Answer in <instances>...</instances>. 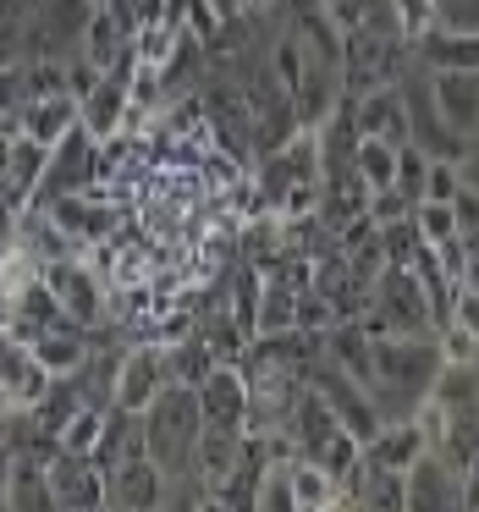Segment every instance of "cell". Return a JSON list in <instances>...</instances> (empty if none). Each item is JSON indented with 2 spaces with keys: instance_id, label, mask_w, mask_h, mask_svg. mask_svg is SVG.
Wrapping results in <instances>:
<instances>
[{
  "instance_id": "8992f818",
  "label": "cell",
  "mask_w": 479,
  "mask_h": 512,
  "mask_svg": "<svg viewBox=\"0 0 479 512\" xmlns=\"http://www.w3.org/2000/svg\"><path fill=\"white\" fill-rule=\"evenodd\" d=\"M243 446H248V430H226V424H204V430H199L188 474L199 479L204 490H210V501L221 496V485L237 474V463H243Z\"/></svg>"
},
{
  "instance_id": "ba28073f",
  "label": "cell",
  "mask_w": 479,
  "mask_h": 512,
  "mask_svg": "<svg viewBox=\"0 0 479 512\" xmlns=\"http://www.w3.org/2000/svg\"><path fill=\"white\" fill-rule=\"evenodd\" d=\"M199 408L204 424H226V430H248V369L215 364L199 380Z\"/></svg>"
},
{
  "instance_id": "277c9868",
  "label": "cell",
  "mask_w": 479,
  "mask_h": 512,
  "mask_svg": "<svg viewBox=\"0 0 479 512\" xmlns=\"http://www.w3.org/2000/svg\"><path fill=\"white\" fill-rule=\"evenodd\" d=\"M39 281H45L50 292H56V303H61V314H67L72 325H100V314H105V281H94L89 270L78 265V259H45L39 265Z\"/></svg>"
},
{
  "instance_id": "52a82bcc",
  "label": "cell",
  "mask_w": 479,
  "mask_h": 512,
  "mask_svg": "<svg viewBox=\"0 0 479 512\" xmlns=\"http://www.w3.org/2000/svg\"><path fill=\"white\" fill-rule=\"evenodd\" d=\"M166 347L160 342H144V347H133V353H122V364H116V408H127V413H144L149 402H155V391L166 386Z\"/></svg>"
},
{
  "instance_id": "f546056e",
  "label": "cell",
  "mask_w": 479,
  "mask_h": 512,
  "mask_svg": "<svg viewBox=\"0 0 479 512\" xmlns=\"http://www.w3.org/2000/svg\"><path fill=\"white\" fill-rule=\"evenodd\" d=\"M12 435H17V419L6 408H0V452H6V446H12Z\"/></svg>"
},
{
  "instance_id": "9a60e30c",
  "label": "cell",
  "mask_w": 479,
  "mask_h": 512,
  "mask_svg": "<svg viewBox=\"0 0 479 512\" xmlns=\"http://www.w3.org/2000/svg\"><path fill=\"white\" fill-rule=\"evenodd\" d=\"M28 353H34L50 375H78V369L89 364V331L72 325V320H56L39 336H28Z\"/></svg>"
},
{
  "instance_id": "9c48e42d",
  "label": "cell",
  "mask_w": 479,
  "mask_h": 512,
  "mask_svg": "<svg viewBox=\"0 0 479 512\" xmlns=\"http://www.w3.org/2000/svg\"><path fill=\"white\" fill-rule=\"evenodd\" d=\"M50 380L56 375L28 353V342H17L12 331H0V391H6V408H12V402L34 408V402L50 391Z\"/></svg>"
},
{
  "instance_id": "6da1fadb",
  "label": "cell",
  "mask_w": 479,
  "mask_h": 512,
  "mask_svg": "<svg viewBox=\"0 0 479 512\" xmlns=\"http://www.w3.org/2000/svg\"><path fill=\"white\" fill-rule=\"evenodd\" d=\"M138 430H144V452L160 463V474L166 479L188 474L193 441H199V430H204L199 386H177V380H166V386L155 391V402L138 413Z\"/></svg>"
},
{
  "instance_id": "7a4b0ae2",
  "label": "cell",
  "mask_w": 479,
  "mask_h": 512,
  "mask_svg": "<svg viewBox=\"0 0 479 512\" xmlns=\"http://www.w3.org/2000/svg\"><path fill=\"white\" fill-rule=\"evenodd\" d=\"M94 171H100V138H94L89 127L78 122L56 149H50L45 177H39V193H34V199H39V204H50V199H61V193H83V188H94Z\"/></svg>"
},
{
  "instance_id": "d4e9b609",
  "label": "cell",
  "mask_w": 479,
  "mask_h": 512,
  "mask_svg": "<svg viewBox=\"0 0 479 512\" xmlns=\"http://www.w3.org/2000/svg\"><path fill=\"white\" fill-rule=\"evenodd\" d=\"M435 28L479 34V0H435Z\"/></svg>"
},
{
  "instance_id": "30bf717a",
  "label": "cell",
  "mask_w": 479,
  "mask_h": 512,
  "mask_svg": "<svg viewBox=\"0 0 479 512\" xmlns=\"http://www.w3.org/2000/svg\"><path fill=\"white\" fill-rule=\"evenodd\" d=\"M347 100V94H342ZM353 105V122H358V138H386V144H408V105H402V89L397 83H380V89L358 94Z\"/></svg>"
},
{
  "instance_id": "484cf974",
  "label": "cell",
  "mask_w": 479,
  "mask_h": 512,
  "mask_svg": "<svg viewBox=\"0 0 479 512\" xmlns=\"http://www.w3.org/2000/svg\"><path fill=\"white\" fill-rule=\"evenodd\" d=\"M457 507L479 512V457H468V463H463V490H457Z\"/></svg>"
},
{
  "instance_id": "83f0119b",
  "label": "cell",
  "mask_w": 479,
  "mask_h": 512,
  "mask_svg": "<svg viewBox=\"0 0 479 512\" xmlns=\"http://www.w3.org/2000/svg\"><path fill=\"white\" fill-rule=\"evenodd\" d=\"M452 320H463L468 331L479 336V292H468V287L457 292V303H452Z\"/></svg>"
},
{
  "instance_id": "44dd1931",
  "label": "cell",
  "mask_w": 479,
  "mask_h": 512,
  "mask_svg": "<svg viewBox=\"0 0 479 512\" xmlns=\"http://www.w3.org/2000/svg\"><path fill=\"white\" fill-rule=\"evenodd\" d=\"M314 463H320L331 479H342V485H347V479H353V468L364 463V441H358L353 430H331V441L314 452Z\"/></svg>"
},
{
  "instance_id": "2e32d148",
  "label": "cell",
  "mask_w": 479,
  "mask_h": 512,
  "mask_svg": "<svg viewBox=\"0 0 479 512\" xmlns=\"http://www.w3.org/2000/svg\"><path fill=\"white\" fill-rule=\"evenodd\" d=\"M413 61L430 72H479V34H452V28H430L419 45H408Z\"/></svg>"
},
{
  "instance_id": "4316f807",
  "label": "cell",
  "mask_w": 479,
  "mask_h": 512,
  "mask_svg": "<svg viewBox=\"0 0 479 512\" xmlns=\"http://www.w3.org/2000/svg\"><path fill=\"white\" fill-rule=\"evenodd\" d=\"M457 177H463V188L479 193V133L463 144V160H457Z\"/></svg>"
},
{
  "instance_id": "cb8c5ba5",
  "label": "cell",
  "mask_w": 479,
  "mask_h": 512,
  "mask_svg": "<svg viewBox=\"0 0 479 512\" xmlns=\"http://www.w3.org/2000/svg\"><path fill=\"white\" fill-rule=\"evenodd\" d=\"M457 193H463V177H457V160H430V171H424V199L452 204Z\"/></svg>"
},
{
  "instance_id": "5b68a950",
  "label": "cell",
  "mask_w": 479,
  "mask_h": 512,
  "mask_svg": "<svg viewBox=\"0 0 479 512\" xmlns=\"http://www.w3.org/2000/svg\"><path fill=\"white\" fill-rule=\"evenodd\" d=\"M457 490H463V468L441 452V446H424L408 468V507L413 512H441L457 507Z\"/></svg>"
},
{
  "instance_id": "5bb4252c",
  "label": "cell",
  "mask_w": 479,
  "mask_h": 512,
  "mask_svg": "<svg viewBox=\"0 0 479 512\" xmlns=\"http://www.w3.org/2000/svg\"><path fill=\"white\" fill-rule=\"evenodd\" d=\"M45 210H50V221H56L67 237H78V243H105V237H111V221H116V215L100 204V193H94V188L61 193V199H50Z\"/></svg>"
},
{
  "instance_id": "7c38bea8",
  "label": "cell",
  "mask_w": 479,
  "mask_h": 512,
  "mask_svg": "<svg viewBox=\"0 0 479 512\" xmlns=\"http://www.w3.org/2000/svg\"><path fill=\"white\" fill-rule=\"evenodd\" d=\"M127 105H133V83H127V72H116V78H111V72H100V83L78 100V122L89 127L100 144H111L116 127L127 122Z\"/></svg>"
},
{
  "instance_id": "603a6c76",
  "label": "cell",
  "mask_w": 479,
  "mask_h": 512,
  "mask_svg": "<svg viewBox=\"0 0 479 512\" xmlns=\"http://www.w3.org/2000/svg\"><path fill=\"white\" fill-rule=\"evenodd\" d=\"M435 28V0H397V34L402 45H419Z\"/></svg>"
},
{
  "instance_id": "e0dca14e",
  "label": "cell",
  "mask_w": 479,
  "mask_h": 512,
  "mask_svg": "<svg viewBox=\"0 0 479 512\" xmlns=\"http://www.w3.org/2000/svg\"><path fill=\"white\" fill-rule=\"evenodd\" d=\"M17 122H23V127H17V133L39 138V144H45V149H56L61 138H67L72 127H78V100H72L67 89H61V94H45V100H28Z\"/></svg>"
},
{
  "instance_id": "4fadbf2b",
  "label": "cell",
  "mask_w": 479,
  "mask_h": 512,
  "mask_svg": "<svg viewBox=\"0 0 479 512\" xmlns=\"http://www.w3.org/2000/svg\"><path fill=\"white\" fill-rule=\"evenodd\" d=\"M430 94L457 138L479 133V72H430Z\"/></svg>"
},
{
  "instance_id": "ffe728a7",
  "label": "cell",
  "mask_w": 479,
  "mask_h": 512,
  "mask_svg": "<svg viewBox=\"0 0 479 512\" xmlns=\"http://www.w3.org/2000/svg\"><path fill=\"white\" fill-rule=\"evenodd\" d=\"M353 166L369 188H391L397 182V144H386V138H358Z\"/></svg>"
},
{
  "instance_id": "f1b7e54d",
  "label": "cell",
  "mask_w": 479,
  "mask_h": 512,
  "mask_svg": "<svg viewBox=\"0 0 479 512\" xmlns=\"http://www.w3.org/2000/svg\"><path fill=\"white\" fill-rule=\"evenodd\" d=\"M6 171H12V133L0 127V182H6Z\"/></svg>"
},
{
  "instance_id": "8fae6325",
  "label": "cell",
  "mask_w": 479,
  "mask_h": 512,
  "mask_svg": "<svg viewBox=\"0 0 479 512\" xmlns=\"http://www.w3.org/2000/svg\"><path fill=\"white\" fill-rule=\"evenodd\" d=\"M50 490H56V507H105V474L94 468V457L67 446H56L50 457Z\"/></svg>"
},
{
  "instance_id": "7402d4cb",
  "label": "cell",
  "mask_w": 479,
  "mask_h": 512,
  "mask_svg": "<svg viewBox=\"0 0 479 512\" xmlns=\"http://www.w3.org/2000/svg\"><path fill=\"white\" fill-rule=\"evenodd\" d=\"M424 171H430V155H424L419 144H397V182H391V188H397L402 199H413V204L424 199Z\"/></svg>"
},
{
  "instance_id": "ac0fdd59",
  "label": "cell",
  "mask_w": 479,
  "mask_h": 512,
  "mask_svg": "<svg viewBox=\"0 0 479 512\" xmlns=\"http://www.w3.org/2000/svg\"><path fill=\"white\" fill-rule=\"evenodd\" d=\"M287 474H292V507H303V512L342 507V479H331L314 457H292Z\"/></svg>"
},
{
  "instance_id": "d6986e66",
  "label": "cell",
  "mask_w": 479,
  "mask_h": 512,
  "mask_svg": "<svg viewBox=\"0 0 479 512\" xmlns=\"http://www.w3.org/2000/svg\"><path fill=\"white\" fill-rule=\"evenodd\" d=\"M298 325V287L270 276L259 287V309H254V336H287Z\"/></svg>"
},
{
  "instance_id": "3957f363",
  "label": "cell",
  "mask_w": 479,
  "mask_h": 512,
  "mask_svg": "<svg viewBox=\"0 0 479 512\" xmlns=\"http://www.w3.org/2000/svg\"><path fill=\"white\" fill-rule=\"evenodd\" d=\"M105 507H166V474L144 452V430L138 441L105 468Z\"/></svg>"
}]
</instances>
